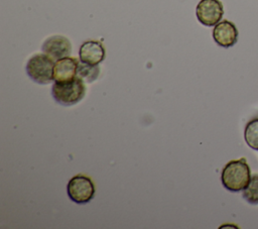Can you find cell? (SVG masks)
<instances>
[{
  "label": "cell",
  "instance_id": "cell-11",
  "mask_svg": "<svg viewBox=\"0 0 258 229\" xmlns=\"http://www.w3.org/2000/svg\"><path fill=\"white\" fill-rule=\"evenodd\" d=\"M244 138L248 146L258 150V118L249 121L244 130Z\"/></svg>",
  "mask_w": 258,
  "mask_h": 229
},
{
  "label": "cell",
  "instance_id": "cell-4",
  "mask_svg": "<svg viewBox=\"0 0 258 229\" xmlns=\"http://www.w3.org/2000/svg\"><path fill=\"white\" fill-rule=\"evenodd\" d=\"M69 198L77 204L89 203L95 195V185L93 181L85 175H76L67 186Z\"/></svg>",
  "mask_w": 258,
  "mask_h": 229
},
{
  "label": "cell",
  "instance_id": "cell-8",
  "mask_svg": "<svg viewBox=\"0 0 258 229\" xmlns=\"http://www.w3.org/2000/svg\"><path fill=\"white\" fill-rule=\"evenodd\" d=\"M106 55L105 47L98 40H87L83 42L79 49L80 61L88 65H99Z\"/></svg>",
  "mask_w": 258,
  "mask_h": 229
},
{
  "label": "cell",
  "instance_id": "cell-10",
  "mask_svg": "<svg viewBox=\"0 0 258 229\" xmlns=\"http://www.w3.org/2000/svg\"><path fill=\"white\" fill-rule=\"evenodd\" d=\"M100 74V68L98 65H88L83 62H79L77 69V77L81 78L86 83L94 82Z\"/></svg>",
  "mask_w": 258,
  "mask_h": 229
},
{
  "label": "cell",
  "instance_id": "cell-7",
  "mask_svg": "<svg viewBox=\"0 0 258 229\" xmlns=\"http://www.w3.org/2000/svg\"><path fill=\"white\" fill-rule=\"evenodd\" d=\"M213 38L222 47L233 46L238 39V30L235 24L229 20L217 23L213 29Z\"/></svg>",
  "mask_w": 258,
  "mask_h": 229
},
{
  "label": "cell",
  "instance_id": "cell-9",
  "mask_svg": "<svg viewBox=\"0 0 258 229\" xmlns=\"http://www.w3.org/2000/svg\"><path fill=\"white\" fill-rule=\"evenodd\" d=\"M79 61L75 58L67 56L55 62L53 70L54 82H68L77 77Z\"/></svg>",
  "mask_w": 258,
  "mask_h": 229
},
{
  "label": "cell",
  "instance_id": "cell-1",
  "mask_svg": "<svg viewBox=\"0 0 258 229\" xmlns=\"http://www.w3.org/2000/svg\"><path fill=\"white\" fill-rule=\"evenodd\" d=\"M250 179V167L245 158L229 161L221 175L223 186L230 192L243 191Z\"/></svg>",
  "mask_w": 258,
  "mask_h": 229
},
{
  "label": "cell",
  "instance_id": "cell-5",
  "mask_svg": "<svg viewBox=\"0 0 258 229\" xmlns=\"http://www.w3.org/2000/svg\"><path fill=\"white\" fill-rule=\"evenodd\" d=\"M196 14L202 24L206 26L216 25L223 17V4L220 0H201L197 5Z\"/></svg>",
  "mask_w": 258,
  "mask_h": 229
},
{
  "label": "cell",
  "instance_id": "cell-12",
  "mask_svg": "<svg viewBox=\"0 0 258 229\" xmlns=\"http://www.w3.org/2000/svg\"><path fill=\"white\" fill-rule=\"evenodd\" d=\"M243 197L251 204H258V175L251 177L248 185L243 190Z\"/></svg>",
  "mask_w": 258,
  "mask_h": 229
},
{
  "label": "cell",
  "instance_id": "cell-2",
  "mask_svg": "<svg viewBox=\"0 0 258 229\" xmlns=\"http://www.w3.org/2000/svg\"><path fill=\"white\" fill-rule=\"evenodd\" d=\"M85 82L76 77L68 82H54L51 95L56 103L62 106H72L79 103L85 96Z\"/></svg>",
  "mask_w": 258,
  "mask_h": 229
},
{
  "label": "cell",
  "instance_id": "cell-13",
  "mask_svg": "<svg viewBox=\"0 0 258 229\" xmlns=\"http://www.w3.org/2000/svg\"><path fill=\"white\" fill-rule=\"evenodd\" d=\"M224 228V227H233V228H238L236 225H223V226H221V228Z\"/></svg>",
  "mask_w": 258,
  "mask_h": 229
},
{
  "label": "cell",
  "instance_id": "cell-3",
  "mask_svg": "<svg viewBox=\"0 0 258 229\" xmlns=\"http://www.w3.org/2000/svg\"><path fill=\"white\" fill-rule=\"evenodd\" d=\"M54 64V61L44 52L35 53L27 61L25 70L32 81L45 85L53 80Z\"/></svg>",
  "mask_w": 258,
  "mask_h": 229
},
{
  "label": "cell",
  "instance_id": "cell-6",
  "mask_svg": "<svg viewBox=\"0 0 258 229\" xmlns=\"http://www.w3.org/2000/svg\"><path fill=\"white\" fill-rule=\"evenodd\" d=\"M42 51L50 56L53 61L67 58L71 54L72 44L69 38L62 35H52L42 43Z\"/></svg>",
  "mask_w": 258,
  "mask_h": 229
}]
</instances>
